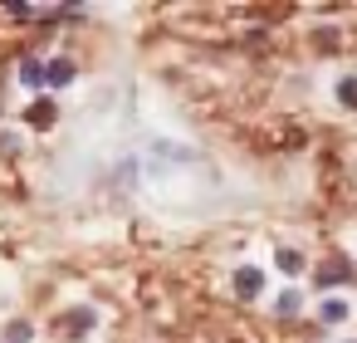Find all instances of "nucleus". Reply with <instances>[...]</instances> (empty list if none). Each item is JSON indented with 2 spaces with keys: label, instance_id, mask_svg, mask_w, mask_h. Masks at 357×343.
<instances>
[{
  "label": "nucleus",
  "instance_id": "nucleus-8",
  "mask_svg": "<svg viewBox=\"0 0 357 343\" xmlns=\"http://www.w3.org/2000/svg\"><path fill=\"white\" fill-rule=\"evenodd\" d=\"M337 103H342V108H357V74H347V79L337 84Z\"/></svg>",
  "mask_w": 357,
  "mask_h": 343
},
{
  "label": "nucleus",
  "instance_id": "nucleus-5",
  "mask_svg": "<svg viewBox=\"0 0 357 343\" xmlns=\"http://www.w3.org/2000/svg\"><path fill=\"white\" fill-rule=\"evenodd\" d=\"M64 84H74V64L69 59H50V89H64Z\"/></svg>",
  "mask_w": 357,
  "mask_h": 343
},
{
  "label": "nucleus",
  "instance_id": "nucleus-1",
  "mask_svg": "<svg viewBox=\"0 0 357 343\" xmlns=\"http://www.w3.org/2000/svg\"><path fill=\"white\" fill-rule=\"evenodd\" d=\"M313 279H318L323 289H333V284H347V279H352V265H347V260H323V265L313 270Z\"/></svg>",
  "mask_w": 357,
  "mask_h": 343
},
{
  "label": "nucleus",
  "instance_id": "nucleus-11",
  "mask_svg": "<svg viewBox=\"0 0 357 343\" xmlns=\"http://www.w3.org/2000/svg\"><path fill=\"white\" fill-rule=\"evenodd\" d=\"M30 338V323H10V343H25Z\"/></svg>",
  "mask_w": 357,
  "mask_h": 343
},
{
  "label": "nucleus",
  "instance_id": "nucleus-3",
  "mask_svg": "<svg viewBox=\"0 0 357 343\" xmlns=\"http://www.w3.org/2000/svg\"><path fill=\"white\" fill-rule=\"evenodd\" d=\"M54 118H59V108H54V103H50L45 94H40V98L30 103V113H25V123H30L35 133H45V128H54Z\"/></svg>",
  "mask_w": 357,
  "mask_h": 343
},
{
  "label": "nucleus",
  "instance_id": "nucleus-7",
  "mask_svg": "<svg viewBox=\"0 0 357 343\" xmlns=\"http://www.w3.org/2000/svg\"><path fill=\"white\" fill-rule=\"evenodd\" d=\"M274 265H279L284 275H298V270H303V255H298V250H279V255H274Z\"/></svg>",
  "mask_w": 357,
  "mask_h": 343
},
{
  "label": "nucleus",
  "instance_id": "nucleus-4",
  "mask_svg": "<svg viewBox=\"0 0 357 343\" xmlns=\"http://www.w3.org/2000/svg\"><path fill=\"white\" fill-rule=\"evenodd\" d=\"M20 84H25V89H35V98H40V89L50 84V64H35V59H25V64H20Z\"/></svg>",
  "mask_w": 357,
  "mask_h": 343
},
{
  "label": "nucleus",
  "instance_id": "nucleus-6",
  "mask_svg": "<svg viewBox=\"0 0 357 343\" xmlns=\"http://www.w3.org/2000/svg\"><path fill=\"white\" fill-rule=\"evenodd\" d=\"M318 319H323V323H342V319H347V299H323V304H318Z\"/></svg>",
  "mask_w": 357,
  "mask_h": 343
},
{
  "label": "nucleus",
  "instance_id": "nucleus-10",
  "mask_svg": "<svg viewBox=\"0 0 357 343\" xmlns=\"http://www.w3.org/2000/svg\"><path fill=\"white\" fill-rule=\"evenodd\" d=\"M74 328H93V309H74Z\"/></svg>",
  "mask_w": 357,
  "mask_h": 343
},
{
  "label": "nucleus",
  "instance_id": "nucleus-2",
  "mask_svg": "<svg viewBox=\"0 0 357 343\" xmlns=\"http://www.w3.org/2000/svg\"><path fill=\"white\" fill-rule=\"evenodd\" d=\"M259 289H264V270H259V265H240V270H235V294H240V299H255Z\"/></svg>",
  "mask_w": 357,
  "mask_h": 343
},
{
  "label": "nucleus",
  "instance_id": "nucleus-9",
  "mask_svg": "<svg viewBox=\"0 0 357 343\" xmlns=\"http://www.w3.org/2000/svg\"><path fill=\"white\" fill-rule=\"evenodd\" d=\"M274 309H279L284 319H289V314H298V289H284V294L274 299Z\"/></svg>",
  "mask_w": 357,
  "mask_h": 343
}]
</instances>
